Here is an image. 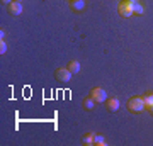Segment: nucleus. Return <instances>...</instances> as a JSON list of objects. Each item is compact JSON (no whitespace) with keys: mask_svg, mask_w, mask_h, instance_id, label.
I'll use <instances>...</instances> for the list:
<instances>
[{"mask_svg":"<svg viewBox=\"0 0 153 146\" xmlns=\"http://www.w3.org/2000/svg\"><path fill=\"white\" fill-rule=\"evenodd\" d=\"M17 2H21V0H17Z\"/></svg>","mask_w":153,"mask_h":146,"instance_id":"18","label":"nucleus"},{"mask_svg":"<svg viewBox=\"0 0 153 146\" xmlns=\"http://www.w3.org/2000/svg\"><path fill=\"white\" fill-rule=\"evenodd\" d=\"M94 145H95V146H104L105 145L104 136H102V134H95V136H94Z\"/></svg>","mask_w":153,"mask_h":146,"instance_id":"12","label":"nucleus"},{"mask_svg":"<svg viewBox=\"0 0 153 146\" xmlns=\"http://www.w3.org/2000/svg\"><path fill=\"white\" fill-rule=\"evenodd\" d=\"M133 2H138V0H133Z\"/></svg>","mask_w":153,"mask_h":146,"instance_id":"17","label":"nucleus"},{"mask_svg":"<svg viewBox=\"0 0 153 146\" xmlns=\"http://www.w3.org/2000/svg\"><path fill=\"white\" fill-rule=\"evenodd\" d=\"M71 75H73V73H71L68 68H58V70L55 71V76H56L58 82H70Z\"/></svg>","mask_w":153,"mask_h":146,"instance_id":"4","label":"nucleus"},{"mask_svg":"<svg viewBox=\"0 0 153 146\" xmlns=\"http://www.w3.org/2000/svg\"><path fill=\"white\" fill-rule=\"evenodd\" d=\"M9 14H10V16H21L22 14V4L21 2L14 0L10 5H9Z\"/></svg>","mask_w":153,"mask_h":146,"instance_id":"6","label":"nucleus"},{"mask_svg":"<svg viewBox=\"0 0 153 146\" xmlns=\"http://www.w3.org/2000/svg\"><path fill=\"white\" fill-rule=\"evenodd\" d=\"M90 97L95 100V104H102L107 100V92L102 87H94L92 90H90Z\"/></svg>","mask_w":153,"mask_h":146,"instance_id":"3","label":"nucleus"},{"mask_svg":"<svg viewBox=\"0 0 153 146\" xmlns=\"http://www.w3.org/2000/svg\"><path fill=\"white\" fill-rule=\"evenodd\" d=\"M117 12H119L121 17H131L133 14V2L131 0H121L119 7H117Z\"/></svg>","mask_w":153,"mask_h":146,"instance_id":"2","label":"nucleus"},{"mask_svg":"<svg viewBox=\"0 0 153 146\" xmlns=\"http://www.w3.org/2000/svg\"><path fill=\"white\" fill-rule=\"evenodd\" d=\"M145 9H143L141 4H138V2H133V14H136V16H141Z\"/></svg>","mask_w":153,"mask_h":146,"instance_id":"10","label":"nucleus"},{"mask_svg":"<svg viewBox=\"0 0 153 146\" xmlns=\"http://www.w3.org/2000/svg\"><path fill=\"white\" fill-rule=\"evenodd\" d=\"M119 99L116 97H111L105 100V107H107V110H111V112H116V110H119Z\"/></svg>","mask_w":153,"mask_h":146,"instance_id":"5","label":"nucleus"},{"mask_svg":"<svg viewBox=\"0 0 153 146\" xmlns=\"http://www.w3.org/2000/svg\"><path fill=\"white\" fill-rule=\"evenodd\" d=\"M94 133H87V134L83 136V139H82V143L83 145H94Z\"/></svg>","mask_w":153,"mask_h":146,"instance_id":"13","label":"nucleus"},{"mask_svg":"<svg viewBox=\"0 0 153 146\" xmlns=\"http://www.w3.org/2000/svg\"><path fill=\"white\" fill-rule=\"evenodd\" d=\"M5 51H7V44H5V41L2 39V41H0V54H5Z\"/></svg>","mask_w":153,"mask_h":146,"instance_id":"14","label":"nucleus"},{"mask_svg":"<svg viewBox=\"0 0 153 146\" xmlns=\"http://www.w3.org/2000/svg\"><path fill=\"white\" fill-rule=\"evenodd\" d=\"M145 109H146V105H145L143 97H131L128 100V110H129V112L140 114V112H143Z\"/></svg>","mask_w":153,"mask_h":146,"instance_id":"1","label":"nucleus"},{"mask_svg":"<svg viewBox=\"0 0 153 146\" xmlns=\"http://www.w3.org/2000/svg\"><path fill=\"white\" fill-rule=\"evenodd\" d=\"M70 7L73 9V10H82L83 7H85V0H71L70 2Z\"/></svg>","mask_w":153,"mask_h":146,"instance_id":"8","label":"nucleus"},{"mask_svg":"<svg viewBox=\"0 0 153 146\" xmlns=\"http://www.w3.org/2000/svg\"><path fill=\"white\" fill-rule=\"evenodd\" d=\"M143 100H145V105H146V107L153 105V92L145 93V95H143Z\"/></svg>","mask_w":153,"mask_h":146,"instance_id":"11","label":"nucleus"},{"mask_svg":"<svg viewBox=\"0 0 153 146\" xmlns=\"http://www.w3.org/2000/svg\"><path fill=\"white\" fill-rule=\"evenodd\" d=\"M94 105H95V100H94L92 97H85L82 100V107L85 109V110H92Z\"/></svg>","mask_w":153,"mask_h":146,"instance_id":"7","label":"nucleus"},{"mask_svg":"<svg viewBox=\"0 0 153 146\" xmlns=\"http://www.w3.org/2000/svg\"><path fill=\"white\" fill-rule=\"evenodd\" d=\"M0 2H2L4 5H10V4H12V2H14V0H0Z\"/></svg>","mask_w":153,"mask_h":146,"instance_id":"15","label":"nucleus"},{"mask_svg":"<svg viewBox=\"0 0 153 146\" xmlns=\"http://www.w3.org/2000/svg\"><path fill=\"white\" fill-rule=\"evenodd\" d=\"M148 109V110H150V114H152V116H153V105H150V107H146Z\"/></svg>","mask_w":153,"mask_h":146,"instance_id":"16","label":"nucleus"},{"mask_svg":"<svg viewBox=\"0 0 153 146\" xmlns=\"http://www.w3.org/2000/svg\"><path fill=\"white\" fill-rule=\"evenodd\" d=\"M66 68H68L73 75H75V73H78V71H80V63H78L76 60H71L70 63H68V66H66Z\"/></svg>","mask_w":153,"mask_h":146,"instance_id":"9","label":"nucleus"},{"mask_svg":"<svg viewBox=\"0 0 153 146\" xmlns=\"http://www.w3.org/2000/svg\"><path fill=\"white\" fill-rule=\"evenodd\" d=\"M131 2H133V0H131Z\"/></svg>","mask_w":153,"mask_h":146,"instance_id":"19","label":"nucleus"}]
</instances>
